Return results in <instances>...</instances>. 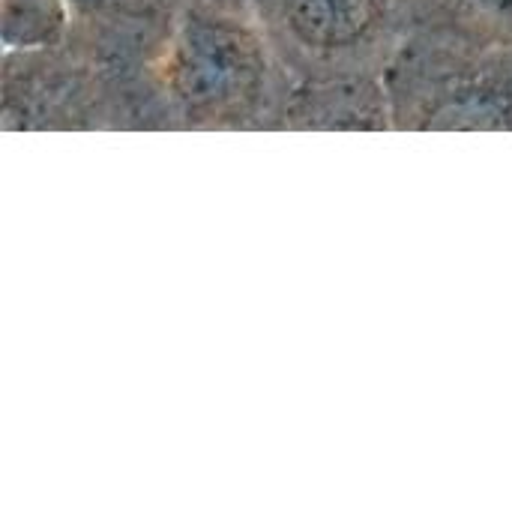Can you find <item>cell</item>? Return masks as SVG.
Here are the masks:
<instances>
[{"label": "cell", "instance_id": "cell-1", "mask_svg": "<svg viewBox=\"0 0 512 512\" xmlns=\"http://www.w3.org/2000/svg\"><path fill=\"white\" fill-rule=\"evenodd\" d=\"M291 87L249 0H174L141 66L147 132H279Z\"/></svg>", "mask_w": 512, "mask_h": 512}, {"label": "cell", "instance_id": "cell-2", "mask_svg": "<svg viewBox=\"0 0 512 512\" xmlns=\"http://www.w3.org/2000/svg\"><path fill=\"white\" fill-rule=\"evenodd\" d=\"M384 84L393 132H512V48L405 33Z\"/></svg>", "mask_w": 512, "mask_h": 512}, {"label": "cell", "instance_id": "cell-3", "mask_svg": "<svg viewBox=\"0 0 512 512\" xmlns=\"http://www.w3.org/2000/svg\"><path fill=\"white\" fill-rule=\"evenodd\" d=\"M294 81L378 78L405 39L402 0H249Z\"/></svg>", "mask_w": 512, "mask_h": 512}, {"label": "cell", "instance_id": "cell-4", "mask_svg": "<svg viewBox=\"0 0 512 512\" xmlns=\"http://www.w3.org/2000/svg\"><path fill=\"white\" fill-rule=\"evenodd\" d=\"M0 123L6 132H120L108 75L72 39L3 48Z\"/></svg>", "mask_w": 512, "mask_h": 512}, {"label": "cell", "instance_id": "cell-5", "mask_svg": "<svg viewBox=\"0 0 512 512\" xmlns=\"http://www.w3.org/2000/svg\"><path fill=\"white\" fill-rule=\"evenodd\" d=\"M333 129L393 132L384 75L294 81L279 132H333Z\"/></svg>", "mask_w": 512, "mask_h": 512}, {"label": "cell", "instance_id": "cell-6", "mask_svg": "<svg viewBox=\"0 0 512 512\" xmlns=\"http://www.w3.org/2000/svg\"><path fill=\"white\" fill-rule=\"evenodd\" d=\"M405 33L512 48V0H402Z\"/></svg>", "mask_w": 512, "mask_h": 512}, {"label": "cell", "instance_id": "cell-7", "mask_svg": "<svg viewBox=\"0 0 512 512\" xmlns=\"http://www.w3.org/2000/svg\"><path fill=\"white\" fill-rule=\"evenodd\" d=\"M69 0H0L3 48H42L69 36Z\"/></svg>", "mask_w": 512, "mask_h": 512}]
</instances>
